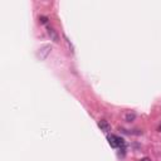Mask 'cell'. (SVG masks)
Segmentation results:
<instances>
[{"label":"cell","mask_w":161,"mask_h":161,"mask_svg":"<svg viewBox=\"0 0 161 161\" xmlns=\"http://www.w3.org/2000/svg\"><path fill=\"white\" fill-rule=\"evenodd\" d=\"M47 30H48V35H49L50 38H52V40H53V42H55V43H57L58 40H59L57 32H55V30H54L53 28H47Z\"/></svg>","instance_id":"277c9868"},{"label":"cell","mask_w":161,"mask_h":161,"mask_svg":"<svg viewBox=\"0 0 161 161\" xmlns=\"http://www.w3.org/2000/svg\"><path fill=\"white\" fill-rule=\"evenodd\" d=\"M47 22H48V18H47V17H40V18H39V23H40V24H45Z\"/></svg>","instance_id":"8992f818"},{"label":"cell","mask_w":161,"mask_h":161,"mask_svg":"<svg viewBox=\"0 0 161 161\" xmlns=\"http://www.w3.org/2000/svg\"><path fill=\"white\" fill-rule=\"evenodd\" d=\"M50 53V45H44V47L39 50V53H38V57L40 59H45L48 57V54Z\"/></svg>","instance_id":"7a4b0ae2"},{"label":"cell","mask_w":161,"mask_h":161,"mask_svg":"<svg viewBox=\"0 0 161 161\" xmlns=\"http://www.w3.org/2000/svg\"><path fill=\"white\" fill-rule=\"evenodd\" d=\"M126 121H127V122H132V121L136 118V115L132 112V113H127V115H126Z\"/></svg>","instance_id":"5b68a950"},{"label":"cell","mask_w":161,"mask_h":161,"mask_svg":"<svg viewBox=\"0 0 161 161\" xmlns=\"http://www.w3.org/2000/svg\"><path fill=\"white\" fill-rule=\"evenodd\" d=\"M98 127L102 130L103 132H108V131L111 130V125L107 122V121L103 120V121H99V122H98Z\"/></svg>","instance_id":"3957f363"},{"label":"cell","mask_w":161,"mask_h":161,"mask_svg":"<svg viewBox=\"0 0 161 161\" xmlns=\"http://www.w3.org/2000/svg\"><path fill=\"white\" fill-rule=\"evenodd\" d=\"M107 140H108V144L111 145V147L113 149H117V147H122L125 149V140L118 137V136H115V135H110L107 136Z\"/></svg>","instance_id":"6da1fadb"},{"label":"cell","mask_w":161,"mask_h":161,"mask_svg":"<svg viewBox=\"0 0 161 161\" xmlns=\"http://www.w3.org/2000/svg\"><path fill=\"white\" fill-rule=\"evenodd\" d=\"M140 161H151V160H150L149 157H144V159H141Z\"/></svg>","instance_id":"52a82bcc"}]
</instances>
